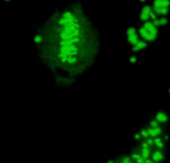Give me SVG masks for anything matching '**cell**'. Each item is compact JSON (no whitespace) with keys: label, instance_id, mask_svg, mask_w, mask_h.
<instances>
[{"label":"cell","instance_id":"obj_1","mask_svg":"<svg viewBox=\"0 0 170 163\" xmlns=\"http://www.w3.org/2000/svg\"><path fill=\"white\" fill-rule=\"evenodd\" d=\"M32 28L43 38L36 47L38 62L57 88L70 89L96 63L100 52L99 31L80 0L55 9Z\"/></svg>","mask_w":170,"mask_h":163},{"label":"cell","instance_id":"obj_2","mask_svg":"<svg viewBox=\"0 0 170 163\" xmlns=\"http://www.w3.org/2000/svg\"><path fill=\"white\" fill-rule=\"evenodd\" d=\"M169 142V113L159 109L135 132L132 144L106 163H166Z\"/></svg>","mask_w":170,"mask_h":163},{"label":"cell","instance_id":"obj_3","mask_svg":"<svg viewBox=\"0 0 170 163\" xmlns=\"http://www.w3.org/2000/svg\"><path fill=\"white\" fill-rule=\"evenodd\" d=\"M137 31H138V35L141 38L143 41H146V42H156L157 40L159 39L157 35H152V33H150L147 29L145 28L143 26H139L138 29H137Z\"/></svg>","mask_w":170,"mask_h":163},{"label":"cell","instance_id":"obj_4","mask_svg":"<svg viewBox=\"0 0 170 163\" xmlns=\"http://www.w3.org/2000/svg\"><path fill=\"white\" fill-rule=\"evenodd\" d=\"M141 26H143V27L147 29L150 33H152V35H157V37H159V35H160V30H159V28H157L156 26L152 23L151 20H149V21H147V22H142Z\"/></svg>","mask_w":170,"mask_h":163},{"label":"cell","instance_id":"obj_5","mask_svg":"<svg viewBox=\"0 0 170 163\" xmlns=\"http://www.w3.org/2000/svg\"><path fill=\"white\" fill-rule=\"evenodd\" d=\"M152 8H170V0H152Z\"/></svg>","mask_w":170,"mask_h":163},{"label":"cell","instance_id":"obj_6","mask_svg":"<svg viewBox=\"0 0 170 163\" xmlns=\"http://www.w3.org/2000/svg\"><path fill=\"white\" fill-rule=\"evenodd\" d=\"M158 17H170V8H152Z\"/></svg>","mask_w":170,"mask_h":163},{"label":"cell","instance_id":"obj_7","mask_svg":"<svg viewBox=\"0 0 170 163\" xmlns=\"http://www.w3.org/2000/svg\"><path fill=\"white\" fill-rule=\"evenodd\" d=\"M135 46H137V48L139 49V51H145V50H147L149 48V43L146 42V41H143L142 39H140V40L138 41V43L135 44Z\"/></svg>","mask_w":170,"mask_h":163},{"label":"cell","instance_id":"obj_8","mask_svg":"<svg viewBox=\"0 0 170 163\" xmlns=\"http://www.w3.org/2000/svg\"><path fill=\"white\" fill-rule=\"evenodd\" d=\"M139 12L145 14H148L149 17H150V14H151V12H152V7H151V5H150V3H147V5L142 6Z\"/></svg>","mask_w":170,"mask_h":163},{"label":"cell","instance_id":"obj_9","mask_svg":"<svg viewBox=\"0 0 170 163\" xmlns=\"http://www.w3.org/2000/svg\"><path fill=\"white\" fill-rule=\"evenodd\" d=\"M138 19H139L141 22H147L150 20V17H149L148 14H145L139 12V14H138Z\"/></svg>","mask_w":170,"mask_h":163},{"label":"cell","instance_id":"obj_10","mask_svg":"<svg viewBox=\"0 0 170 163\" xmlns=\"http://www.w3.org/2000/svg\"><path fill=\"white\" fill-rule=\"evenodd\" d=\"M160 22H161V27L169 26V19H168V17H160Z\"/></svg>","mask_w":170,"mask_h":163},{"label":"cell","instance_id":"obj_11","mask_svg":"<svg viewBox=\"0 0 170 163\" xmlns=\"http://www.w3.org/2000/svg\"><path fill=\"white\" fill-rule=\"evenodd\" d=\"M152 23L156 26L157 28H161V22H160V17H158L157 19H155V20H152Z\"/></svg>","mask_w":170,"mask_h":163},{"label":"cell","instance_id":"obj_12","mask_svg":"<svg viewBox=\"0 0 170 163\" xmlns=\"http://www.w3.org/2000/svg\"><path fill=\"white\" fill-rule=\"evenodd\" d=\"M128 60H129V62H131V63H136V62L138 61V57H137V56H131V57L128 58Z\"/></svg>","mask_w":170,"mask_h":163},{"label":"cell","instance_id":"obj_13","mask_svg":"<svg viewBox=\"0 0 170 163\" xmlns=\"http://www.w3.org/2000/svg\"><path fill=\"white\" fill-rule=\"evenodd\" d=\"M0 1H1L2 5H10V3L14 2V0H0Z\"/></svg>","mask_w":170,"mask_h":163},{"label":"cell","instance_id":"obj_14","mask_svg":"<svg viewBox=\"0 0 170 163\" xmlns=\"http://www.w3.org/2000/svg\"><path fill=\"white\" fill-rule=\"evenodd\" d=\"M131 51H132V52H135V53L140 52V51H139V49L137 48V46H131Z\"/></svg>","mask_w":170,"mask_h":163},{"label":"cell","instance_id":"obj_15","mask_svg":"<svg viewBox=\"0 0 170 163\" xmlns=\"http://www.w3.org/2000/svg\"><path fill=\"white\" fill-rule=\"evenodd\" d=\"M147 2H148V0H137V3H140V5H147Z\"/></svg>","mask_w":170,"mask_h":163}]
</instances>
